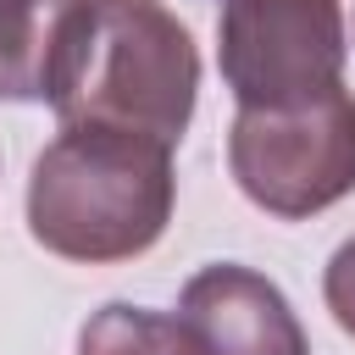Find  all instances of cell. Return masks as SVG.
I'll list each match as a JSON object with an SVG mask.
<instances>
[{"mask_svg":"<svg viewBox=\"0 0 355 355\" xmlns=\"http://www.w3.org/2000/svg\"><path fill=\"white\" fill-rule=\"evenodd\" d=\"M200 50L161 0H72L44 72L61 128H122L155 144L189 133Z\"/></svg>","mask_w":355,"mask_h":355,"instance_id":"obj_1","label":"cell"},{"mask_svg":"<svg viewBox=\"0 0 355 355\" xmlns=\"http://www.w3.org/2000/svg\"><path fill=\"white\" fill-rule=\"evenodd\" d=\"M172 144L122 128H61L28 172V233L83 266L144 255L172 222Z\"/></svg>","mask_w":355,"mask_h":355,"instance_id":"obj_2","label":"cell"},{"mask_svg":"<svg viewBox=\"0 0 355 355\" xmlns=\"http://www.w3.org/2000/svg\"><path fill=\"white\" fill-rule=\"evenodd\" d=\"M227 172L250 205L305 222L355 194V94L338 83L305 105L239 111L227 128Z\"/></svg>","mask_w":355,"mask_h":355,"instance_id":"obj_3","label":"cell"},{"mask_svg":"<svg viewBox=\"0 0 355 355\" xmlns=\"http://www.w3.org/2000/svg\"><path fill=\"white\" fill-rule=\"evenodd\" d=\"M349 28L338 0H222L216 67L239 111L305 105L344 83Z\"/></svg>","mask_w":355,"mask_h":355,"instance_id":"obj_4","label":"cell"},{"mask_svg":"<svg viewBox=\"0 0 355 355\" xmlns=\"http://www.w3.org/2000/svg\"><path fill=\"white\" fill-rule=\"evenodd\" d=\"M178 322L194 333L200 355H311L288 294L239 261L200 266L178 294Z\"/></svg>","mask_w":355,"mask_h":355,"instance_id":"obj_5","label":"cell"},{"mask_svg":"<svg viewBox=\"0 0 355 355\" xmlns=\"http://www.w3.org/2000/svg\"><path fill=\"white\" fill-rule=\"evenodd\" d=\"M72 0H0V94L44 100L50 44Z\"/></svg>","mask_w":355,"mask_h":355,"instance_id":"obj_6","label":"cell"},{"mask_svg":"<svg viewBox=\"0 0 355 355\" xmlns=\"http://www.w3.org/2000/svg\"><path fill=\"white\" fill-rule=\"evenodd\" d=\"M78 355H200V344H194V333L178 316L111 300V305H100L83 322Z\"/></svg>","mask_w":355,"mask_h":355,"instance_id":"obj_7","label":"cell"},{"mask_svg":"<svg viewBox=\"0 0 355 355\" xmlns=\"http://www.w3.org/2000/svg\"><path fill=\"white\" fill-rule=\"evenodd\" d=\"M322 300H327L333 322L355 338V233L333 250V261H327V272H322Z\"/></svg>","mask_w":355,"mask_h":355,"instance_id":"obj_8","label":"cell"}]
</instances>
